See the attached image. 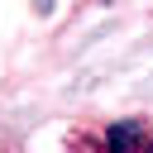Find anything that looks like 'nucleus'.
<instances>
[{
	"instance_id": "f257e3e1",
	"label": "nucleus",
	"mask_w": 153,
	"mask_h": 153,
	"mask_svg": "<svg viewBox=\"0 0 153 153\" xmlns=\"http://www.w3.org/2000/svg\"><path fill=\"white\" fill-rule=\"evenodd\" d=\"M143 143V120H120L105 129V153H139Z\"/></svg>"
},
{
	"instance_id": "f03ea898",
	"label": "nucleus",
	"mask_w": 153,
	"mask_h": 153,
	"mask_svg": "<svg viewBox=\"0 0 153 153\" xmlns=\"http://www.w3.org/2000/svg\"><path fill=\"white\" fill-rule=\"evenodd\" d=\"M143 153H153V139H148V148H143Z\"/></svg>"
}]
</instances>
